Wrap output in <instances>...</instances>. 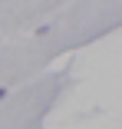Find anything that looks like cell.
I'll return each mask as SVG.
<instances>
[{
	"instance_id": "obj_1",
	"label": "cell",
	"mask_w": 122,
	"mask_h": 129,
	"mask_svg": "<svg viewBox=\"0 0 122 129\" xmlns=\"http://www.w3.org/2000/svg\"><path fill=\"white\" fill-rule=\"evenodd\" d=\"M4 96H7V89H0V99H4Z\"/></svg>"
}]
</instances>
